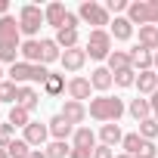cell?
<instances>
[{"instance_id": "cell-1", "label": "cell", "mask_w": 158, "mask_h": 158, "mask_svg": "<svg viewBox=\"0 0 158 158\" xmlns=\"http://www.w3.org/2000/svg\"><path fill=\"white\" fill-rule=\"evenodd\" d=\"M124 112H127L124 99H121V96H109V93L90 99V109H87V115L96 118V121H102V124H118V118H121Z\"/></svg>"}, {"instance_id": "cell-2", "label": "cell", "mask_w": 158, "mask_h": 158, "mask_svg": "<svg viewBox=\"0 0 158 158\" xmlns=\"http://www.w3.org/2000/svg\"><path fill=\"white\" fill-rule=\"evenodd\" d=\"M10 81L13 84H19V87H25V84H40L44 87V81L50 77V71H47V65H31V62H16V65H10Z\"/></svg>"}, {"instance_id": "cell-3", "label": "cell", "mask_w": 158, "mask_h": 158, "mask_svg": "<svg viewBox=\"0 0 158 158\" xmlns=\"http://www.w3.org/2000/svg\"><path fill=\"white\" fill-rule=\"evenodd\" d=\"M40 25H47V19H44V10H40L37 3H25V6L19 10V31H22L28 40H37V31H40Z\"/></svg>"}, {"instance_id": "cell-4", "label": "cell", "mask_w": 158, "mask_h": 158, "mask_svg": "<svg viewBox=\"0 0 158 158\" xmlns=\"http://www.w3.org/2000/svg\"><path fill=\"white\" fill-rule=\"evenodd\" d=\"M127 19L133 25H158V0H133L127 6Z\"/></svg>"}, {"instance_id": "cell-5", "label": "cell", "mask_w": 158, "mask_h": 158, "mask_svg": "<svg viewBox=\"0 0 158 158\" xmlns=\"http://www.w3.org/2000/svg\"><path fill=\"white\" fill-rule=\"evenodd\" d=\"M84 53H87V59H109L112 56V34L106 28L90 31V37L84 44Z\"/></svg>"}, {"instance_id": "cell-6", "label": "cell", "mask_w": 158, "mask_h": 158, "mask_svg": "<svg viewBox=\"0 0 158 158\" xmlns=\"http://www.w3.org/2000/svg\"><path fill=\"white\" fill-rule=\"evenodd\" d=\"M77 16H81V22L93 25V31L102 28V25H112V22H109V10H106L102 3H96V0H84V3L77 6Z\"/></svg>"}, {"instance_id": "cell-7", "label": "cell", "mask_w": 158, "mask_h": 158, "mask_svg": "<svg viewBox=\"0 0 158 158\" xmlns=\"http://www.w3.org/2000/svg\"><path fill=\"white\" fill-rule=\"evenodd\" d=\"M90 90H93V84H90V77H81V74H74V77H68V87H65L68 99H74V102H84V99H90Z\"/></svg>"}, {"instance_id": "cell-8", "label": "cell", "mask_w": 158, "mask_h": 158, "mask_svg": "<svg viewBox=\"0 0 158 158\" xmlns=\"http://www.w3.org/2000/svg\"><path fill=\"white\" fill-rule=\"evenodd\" d=\"M68 124H74V127H84V121H87V106L84 102H74V99H65V106H62V112H59Z\"/></svg>"}, {"instance_id": "cell-9", "label": "cell", "mask_w": 158, "mask_h": 158, "mask_svg": "<svg viewBox=\"0 0 158 158\" xmlns=\"http://www.w3.org/2000/svg\"><path fill=\"white\" fill-rule=\"evenodd\" d=\"M31 149H40L47 139H50V127L47 124H40V121H31L28 127H25V136H22Z\"/></svg>"}, {"instance_id": "cell-10", "label": "cell", "mask_w": 158, "mask_h": 158, "mask_svg": "<svg viewBox=\"0 0 158 158\" xmlns=\"http://www.w3.org/2000/svg\"><path fill=\"white\" fill-rule=\"evenodd\" d=\"M47 127H50V136H53V139H62V143H68V136H74V130H77V127L68 124L62 115H53V118L47 121Z\"/></svg>"}, {"instance_id": "cell-11", "label": "cell", "mask_w": 158, "mask_h": 158, "mask_svg": "<svg viewBox=\"0 0 158 158\" xmlns=\"http://www.w3.org/2000/svg\"><path fill=\"white\" fill-rule=\"evenodd\" d=\"M22 62H31V65H44V40H22V50H19Z\"/></svg>"}, {"instance_id": "cell-12", "label": "cell", "mask_w": 158, "mask_h": 158, "mask_svg": "<svg viewBox=\"0 0 158 158\" xmlns=\"http://www.w3.org/2000/svg\"><path fill=\"white\" fill-rule=\"evenodd\" d=\"M65 16H68V10H65V3H59V0H53V3L44 6V19H47V25H53L56 31L65 25Z\"/></svg>"}, {"instance_id": "cell-13", "label": "cell", "mask_w": 158, "mask_h": 158, "mask_svg": "<svg viewBox=\"0 0 158 158\" xmlns=\"http://www.w3.org/2000/svg\"><path fill=\"white\" fill-rule=\"evenodd\" d=\"M59 62H62V68H65V71H81V68L87 65V53H84L81 47H74V50H65Z\"/></svg>"}, {"instance_id": "cell-14", "label": "cell", "mask_w": 158, "mask_h": 158, "mask_svg": "<svg viewBox=\"0 0 158 158\" xmlns=\"http://www.w3.org/2000/svg\"><path fill=\"white\" fill-rule=\"evenodd\" d=\"M109 34H112V40H130L133 37V22L127 16H115V22L109 25Z\"/></svg>"}, {"instance_id": "cell-15", "label": "cell", "mask_w": 158, "mask_h": 158, "mask_svg": "<svg viewBox=\"0 0 158 158\" xmlns=\"http://www.w3.org/2000/svg\"><path fill=\"white\" fill-rule=\"evenodd\" d=\"M16 106H22V109H28V112H34L37 106H40V93L31 87V84H25V87H19V96H16Z\"/></svg>"}, {"instance_id": "cell-16", "label": "cell", "mask_w": 158, "mask_h": 158, "mask_svg": "<svg viewBox=\"0 0 158 158\" xmlns=\"http://www.w3.org/2000/svg\"><path fill=\"white\" fill-rule=\"evenodd\" d=\"M127 112H130V118H136V124H139V121L152 118V102H149L146 96H136V99L127 102Z\"/></svg>"}, {"instance_id": "cell-17", "label": "cell", "mask_w": 158, "mask_h": 158, "mask_svg": "<svg viewBox=\"0 0 158 158\" xmlns=\"http://www.w3.org/2000/svg\"><path fill=\"white\" fill-rule=\"evenodd\" d=\"M136 87H139V96H152L158 90V71H139L136 74Z\"/></svg>"}, {"instance_id": "cell-18", "label": "cell", "mask_w": 158, "mask_h": 158, "mask_svg": "<svg viewBox=\"0 0 158 158\" xmlns=\"http://www.w3.org/2000/svg\"><path fill=\"white\" fill-rule=\"evenodd\" d=\"M127 53H130V65H133V71H149V68H152V53L143 50L139 44H136L133 50H127Z\"/></svg>"}, {"instance_id": "cell-19", "label": "cell", "mask_w": 158, "mask_h": 158, "mask_svg": "<svg viewBox=\"0 0 158 158\" xmlns=\"http://www.w3.org/2000/svg\"><path fill=\"white\" fill-rule=\"evenodd\" d=\"M90 84H93V90L106 93V90L115 84V74H112L109 68H93V71H90Z\"/></svg>"}, {"instance_id": "cell-20", "label": "cell", "mask_w": 158, "mask_h": 158, "mask_svg": "<svg viewBox=\"0 0 158 158\" xmlns=\"http://www.w3.org/2000/svg\"><path fill=\"white\" fill-rule=\"evenodd\" d=\"M71 146H74V149H90V152H93V149H96V133H93L90 127H77L74 136H71Z\"/></svg>"}, {"instance_id": "cell-21", "label": "cell", "mask_w": 158, "mask_h": 158, "mask_svg": "<svg viewBox=\"0 0 158 158\" xmlns=\"http://www.w3.org/2000/svg\"><path fill=\"white\" fill-rule=\"evenodd\" d=\"M53 40H56V44H59V50L65 53V50H74L77 44H81V34H77L74 28H59Z\"/></svg>"}, {"instance_id": "cell-22", "label": "cell", "mask_w": 158, "mask_h": 158, "mask_svg": "<svg viewBox=\"0 0 158 158\" xmlns=\"http://www.w3.org/2000/svg\"><path fill=\"white\" fill-rule=\"evenodd\" d=\"M106 62H109L106 68H109L112 74H118V71H124V68H133V65H130V53H127V50H112V56H109Z\"/></svg>"}, {"instance_id": "cell-23", "label": "cell", "mask_w": 158, "mask_h": 158, "mask_svg": "<svg viewBox=\"0 0 158 158\" xmlns=\"http://www.w3.org/2000/svg\"><path fill=\"white\" fill-rule=\"evenodd\" d=\"M139 47L149 50V53L158 50V25H143L139 28Z\"/></svg>"}, {"instance_id": "cell-24", "label": "cell", "mask_w": 158, "mask_h": 158, "mask_svg": "<svg viewBox=\"0 0 158 158\" xmlns=\"http://www.w3.org/2000/svg\"><path fill=\"white\" fill-rule=\"evenodd\" d=\"M19 19L16 16H3L0 19V40H19Z\"/></svg>"}, {"instance_id": "cell-25", "label": "cell", "mask_w": 158, "mask_h": 158, "mask_svg": "<svg viewBox=\"0 0 158 158\" xmlns=\"http://www.w3.org/2000/svg\"><path fill=\"white\" fill-rule=\"evenodd\" d=\"M65 87H68L65 74H53V71H50V77L44 81V93H47V96H62V93H65Z\"/></svg>"}, {"instance_id": "cell-26", "label": "cell", "mask_w": 158, "mask_h": 158, "mask_svg": "<svg viewBox=\"0 0 158 158\" xmlns=\"http://www.w3.org/2000/svg\"><path fill=\"white\" fill-rule=\"evenodd\" d=\"M99 139H102V146L112 149V146H118V143L124 139V133H121L118 124H102V127H99Z\"/></svg>"}, {"instance_id": "cell-27", "label": "cell", "mask_w": 158, "mask_h": 158, "mask_svg": "<svg viewBox=\"0 0 158 158\" xmlns=\"http://www.w3.org/2000/svg\"><path fill=\"white\" fill-rule=\"evenodd\" d=\"M19 50H22V40H0V62H10V65H16L19 59Z\"/></svg>"}, {"instance_id": "cell-28", "label": "cell", "mask_w": 158, "mask_h": 158, "mask_svg": "<svg viewBox=\"0 0 158 158\" xmlns=\"http://www.w3.org/2000/svg\"><path fill=\"white\" fill-rule=\"evenodd\" d=\"M6 121H10L13 127H22V130H25V127L31 124V112H28V109H22V106H13V109H10V118H6Z\"/></svg>"}, {"instance_id": "cell-29", "label": "cell", "mask_w": 158, "mask_h": 158, "mask_svg": "<svg viewBox=\"0 0 158 158\" xmlns=\"http://www.w3.org/2000/svg\"><path fill=\"white\" fill-rule=\"evenodd\" d=\"M143 136L139 133H124V139H121V146H124V155H130V158H136L139 155V149H143Z\"/></svg>"}, {"instance_id": "cell-30", "label": "cell", "mask_w": 158, "mask_h": 158, "mask_svg": "<svg viewBox=\"0 0 158 158\" xmlns=\"http://www.w3.org/2000/svg\"><path fill=\"white\" fill-rule=\"evenodd\" d=\"M136 133H139L143 139H152V143H155V136H158V121H155V118H146V121H139Z\"/></svg>"}, {"instance_id": "cell-31", "label": "cell", "mask_w": 158, "mask_h": 158, "mask_svg": "<svg viewBox=\"0 0 158 158\" xmlns=\"http://www.w3.org/2000/svg\"><path fill=\"white\" fill-rule=\"evenodd\" d=\"M68 155H71V146L62 143V139H53L47 146V158H68Z\"/></svg>"}, {"instance_id": "cell-32", "label": "cell", "mask_w": 158, "mask_h": 158, "mask_svg": "<svg viewBox=\"0 0 158 158\" xmlns=\"http://www.w3.org/2000/svg\"><path fill=\"white\" fill-rule=\"evenodd\" d=\"M62 59V50H59V44L56 40H44V65H50V62H59Z\"/></svg>"}, {"instance_id": "cell-33", "label": "cell", "mask_w": 158, "mask_h": 158, "mask_svg": "<svg viewBox=\"0 0 158 158\" xmlns=\"http://www.w3.org/2000/svg\"><path fill=\"white\" fill-rule=\"evenodd\" d=\"M16 96H19V84H13V81L0 84V102H13L16 106Z\"/></svg>"}, {"instance_id": "cell-34", "label": "cell", "mask_w": 158, "mask_h": 158, "mask_svg": "<svg viewBox=\"0 0 158 158\" xmlns=\"http://www.w3.org/2000/svg\"><path fill=\"white\" fill-rule=\"evenodd\" d=\"M6 152H10V158H28V155H31V146H28L25 139H13Z\"/></svg>"}, {"instance_id": "cell-35", "label": "cell", "mask_w": 158, "mask_h": 158, "mask_svg": "<svg viewBox=\"0 0 158 158\" xmlns=\"http://www.w3.org/2000/svg\"><path fill=\"white\" fill-rule=\"evenodd\" d=\"M115 87H136V71L133 68H124L115 74Z\"/></svg>"}, {"instance_id": "cell-36", "label": "cell", "mask_w": 158, "mask_h": 158, "mask_svg": "<svg viewBox=\"0 0 158 158\" xmlns=\"http://www.w3.org/2000/svg\"><path fill=\"white\" fill-rule=\"evenodd\" d=\"M13 124L6 121V124H0V149H10V143H13Z\"/></svg>"}, {"instance_id": "cell-37", "label": "cell", "mask_w": 158, "mask_h": 158, "mask_svg": "<svg viewBox=\"0 0 158 158\" xmlns=\"http://www.w3.org/2000/svg\"><path fill=\"white\" fill-rule=\"evenodd\" d=\"M155 155H158V146H155V143H152V139H146V143H143V149H139V155H136V158H155Z\"/></svg>"}, {"instance_id": "cell-38", "label": "cell", "mask_w": 158, "mask_h": 158, "mask_svg": "<svg viewBox=\"0 0 158 158\" xmlns=\"http://www.w3.org/2000/svg\"><path fill=\"white\" fill-rule=\"evenodd\" d=\"M127 6H130L127 0H109V3H106V10L115 13V16H118V13H127Z\"/></svg>"}, {"instance_id": "cell-39", "label": "cell", "mask_w": 158, "mask_h": 158, "mask_svg": "<svg viewBox=\"0 0 158 158\" xmlns=\"http://www.w3.org/2000/svg\"><path fill=\"white\" fill-rule=\"evenodd\" d=\"M77 25H81V16L68 10V16H65V25H62V28H74V31H77Z\"/></svg>"}, {"instance_id": "cell-40", "label": "cell", "mask_w": 158, "mask_h": 158, "mask_svg": "<svg viewBox=\"0 0 158 158\" xmlns=\"http://www.w3.org/2000/svg\"><path fill=\"white\" fill-rule=\"evenodd\" d=\"M93 158H115V152H112L109 146H102V143H99V146L93 149Z\"/></svg>"}, {"instance_id": "cell-41", "label": "cell", "mask_w": 158, "mask_h": 158, "mask_svg": "<svg viewBox=\"0 0 158 158\" xmlns=\"http://www.w3.org/2000/svg\"><path fill=\"white\" fill-rule=\"evenodd\" d=\"M68 158H93V152H90V149H74V146H71V155H68Z\"/></svg>"}, {"instance_id": "cell-42", "label": "cell", "mask_w": 158, "mask_h": 158, "mask_svg": "<svg viewBox=\"0 0 158 158\" xmlns=\"http://www.w3.org/2000/svg\"><path fill=\"white\" fill-rule=\"evenodd\" d=\"M10 16V0H0V19Z\"/></svg>"}, {"instance_id": "cell-43", "label": "cell", "mask_w": 158, "mask_h": 158, "mask_svg": "<svg viewBox=\"0 0 158 158\" xmlns=\"http://www.w3.org/2000/svg\"><path fill=\"white\" fill-rule=\"evenodd\" d=\"M28 158H47V152H40V149H31V155Z\"/></svg>"}, {"instance_id": "cell-44", "label": "cell", "mask_w": 158, "mask_h": 158, "mask_svg": "<svg viewBox=\"0 0 158 158\" xmlns=\"http://www.w3.org/2000/svg\"><path fill=\"white\" fill-rule=\"evenodd\" d=\"M152 71H158V50L152 53Z\"/></svg>"}, {"instance_id": "cell-45", "label": "cell", "mask_w": 158, "mask_h": 158, "mask_svg": "<svg viewBox=\"0 0 158 158\" xmlns=\"http://www.w3.org/2000/svg\"><path fill=\"white\" fill-rule=\"evenodd\" d=\"M0 158H10V152H6V149H0Z\"/></svg>"}, {"instance_id": "cell-46", "label": "cell", "mask_w": 158, "mask_h": 158, "mask_svg": "<svg viewBox=\"0 0 158 158\" xmlns=\"http://www.w3.org/2000/svg\"><path fill=\"white\" fill-rule=\"evenodd\" d=\"M0 84H3V68H0Z\"/></svg>"}, {"instance_id": "cell-47", "label": "cell", "mask_w": 158, "mask_h": 158, "mask_svg": "<svg viewBox=\"0 0 158 158\" xmlns=\"http://www.w3.org/2000/svg\"><path fill=\"white\" fill-rule=\"evenodd\" d=\"M115 158H130V155H115Z\"/></svg>"}]
</instances>
